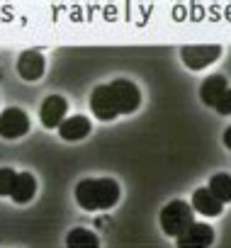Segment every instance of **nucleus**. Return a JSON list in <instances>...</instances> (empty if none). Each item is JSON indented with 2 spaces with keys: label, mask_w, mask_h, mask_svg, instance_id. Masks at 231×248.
<instances>
[{
  "label": "nucleus",
  "mask_w": 231,
  "mask_h": 248,
  "mask_svg": "<svg viewBox=\"0 0 231 248\" xmlns=\"http://www.w3.org/2000/svg\"><path fill=\"white\" fill-rule=\"evenodd\" d=\"M221 56V46L219 44H190L180 49V59L185 63V68L190 71H202L207 66H212L214 61H219Z\"/></svg>",
  "instance_id": "obj_4"
},
{
  "label": "nucleus",
  "mask_w": 231,
  "mask_h": 248,
  "mask_svg": "<svg viewBox=\"0 0 231 248\" xmlns=\"http://www.w3.org/2000/svg\"><path fill=\"white\" fill-rule=\"evenodd\" d=\"M73 195H76V202L80 209L107 212L120 202L122 190L114 178H83V180H78Z\"/></svg>",
  "instance_id": "obj_2"
},
{
  "label": "nucleus",
  "mask_w": 231,
  "mask_h": 248,
  "mask_svg": "<svg viewBox=\"0 0 231 248\" xmlns=\"http://www.w3.org/2000/svg\"><path fill=\"white\" fill-rule=\"evenodd\" d=\"M17 170L13 168H0V195L3 197H10L13 190H15V183H17Z\"/></svg>",
  "instance_id": "obj_15"
},
{
  "label": "nucleus",
  "mask_w": 231,
  "mask_h": 248,
  "mask_svg": "<svg viewBox=\"0 0 231 248\" xmlns=\"http://www.w3.org/2000/svg\"><path fill=\"white\" fill-rule=\"evenodd\" d=\"M44 68H46V61H44V54L39 49H27L17 56V73L30 83L39 80L44 76Z\"/></svg>",
  "instance_id": "obj_8"
},
{
  "label": "nucleus",
  "mask_w": 231,
  "mask_h": 248,
  "mask_svg": "<svg viewBox=\"0 0 231 248\" xmlns=\"http://www.w3.org/2000/svg\"><path fill=\"white\" fill-rule=\"evenodd\" d=\"M209 192L221 202V204H231V175L229 173H216L209 180Z\"/></svg>",
  "instance_id": "obj_14"
},
{
  "label": "nucleus",
  "mask_w": 231,
  "mask_h": 248,
  "mask_svg": "<svg viewBox=\"0 0 231 248\" xmlns=\"http://www.w3.org/2000/svg\"><path fill=\"white\" fill-rule=\"evenodd\" d=\"M229 90V80L221 76V73H212L209 78L202 80L200 85V100L207 105V107H216V102L221 100V95Z\"/></svg>",
  "instance_id": "obj_10"
},
{
  "label": "nucleus",
  "mask_w": 231,
  "mask_h": 248,
  "mask_svg": "<svg viewBox=\"0 0 231 248\" xmlns=\"http://www.w3.org/2000/svg\"><path fill=\"white\" fill-rule=\"evenodd\" d=\"M30 132V117L22 107H5L0 112V137L20 139Z\"/></svg>",
  "instance_id": "obj_5"
},
{
  "label": "nucleus",
  "mask_w": 231,
  "mask_h": 248,
  "mask_svg": "<svg viewBox=\"0 0 231 248\" xmlns=\"http://www.w3.org/2000/svg\"><path fill=\"white\" fill-rule=\"evenodd\" d=\"M66 248H100V236L92 229L76 226L66 233Z\"/></svg>",
  "instance_id": "obj_13"
},
{
  "label": "nucleus",
  "mask_w": 231,
  "mask_h": 248,
  "mask_svg": "<svg viewBox=\"0 0 231 248\" xmlns=\"http://www.w3.org/2000/svg\"><path fill=\"white\" fill-rule=\"evenodd\" d=\"M219 114H231V88L221 95V100L216 102V107H214Z\"/></svg>",
  "instance_id": "obj_16"
},
{
  "label": "nucleus",
  "mask_w": 231,
  "mask_h": 248,
  "mask_svg": "<svg viewBox=\"0 0 231 248\" xmlns=\"http://www.w3.org/2000/svg\"><path fill=\"white\" fill-rule=\"evenodd\" d=\"M214 243V229L204 221H195L180 238H175L178 248H209Z\"/></svg>",
  "instance_id": "obj_7"
},
{
  "label": "nucleus",
  "mask_w": 231,
  "mask_h": 248,
  "mask_svg": "<svg viewBox=\"0 0 231 248\" xmlns=\"http://www.w3.org/2000/svg\"><path fill=\"white\" fill-rule=\"evenodd\" d=\"M66 112H68V100L63 95H49L42 102L39 119H42V124L46 129H59L63 124V119H66Z\"/></svg>",
  "instance_id": "obj_6"
},
{
  "label": "nucleus",
  "mask_w": 231,
  "mask_h": 248,
  "mask_svg": "<svg viewBox=\"0 0 231 248\" xmlns=\"http://www.w3.org/2000/svg\"><path fill=\"white\" fill-rule=\"evenodd\" d=\"M34 195H37V178L30 170H22L17 175V183H15V190H13L10 200L17 202V204H27Z\"/></svg>",
  "instance_id": "obj_12"
},
{
  "label": "nucleus",
  "mask_w": 231,
  "mask_h": 248,
  "mask_svg": "<svg viewBox=\"0 0 231 248\" xmlns=\"http://www.w3.org/2000/svg\"><path fill=\"white\" fill-rule=\"evenodd\" d=\"M224 146H226V149H231V127L224 132Z\"/></svg>",
  "instance_id": "obj_17"
},
{
  "label": "nucleus",
  "mask_w": 231,
  "mask_h": 248,
  "mask_svg": "<svg viewBox=\"0 0 231 248\" xmlns=\"http://www.w3.org/2000/svg\"><path fill=\"white\" fill-rule=\"evenodd\" d=\"M192 209L200 212L202 217H219L224 212V204L209 192V187H197L192 192V200H190Z\"/></svg>",
  "instance_id": "obj_11"
},
{
  "label": "nucleus",
  "mask_w": 231,
  "mask_h": 248,
  "mask_svg": "<svg viewBox=\"0 0 231 248\" xmlns=\"http://www.w3.org/2000/svg\"><path fill=\"white\" fill-rule=\"evenodd\" d=\"M158 221H161V229L166 236H173V238H180L192 224H195V209L190 202L185 200H173L168 202L161 214H158Z\"/></svg>",
  "instance_id": "obj_3"
},
{
  "label": "nucleus",
  "mask_w": 231,
  "mask_h": 248,
  "mask_svg": "<svg viewBox=\"0 0 231 248\" xmlns=\"http://www.w3.org/2000/svg\"><path fill=\"white\" fill-rule=\"evenodd\" d=\"M90 129H92V124L85 114H73L63 119V124L59 127V137L63 141H80L90 134Z\"/></svg>",
  "instance_id": "obj_9"
},
{
  "label": "nucleus",
  "mask_w": 231,
  "mask_h": 248,
  "mask_svg": "<svg viewBox=\"0 0 231 248\" xmlns=\"http://www.w3.org/2000/svg\"><path fill=\"white\" fill-rule=\"evenodd\" d=\"M90 109L95 119L112 122L122 114H132L141 105V90L129 78H117L112 83H102L90 93Z\"/></svg>",
  "instance_id": "obj_1"
}]
</instances>
